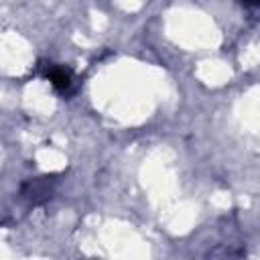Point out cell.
<instances>
[{
  "label": "cell",
  "instance_id": "3957f363",
  "mask_svg": "<svg viewBox=\"0 0 260 260\" xmlns=\"http://www.w3.org/2000/svg\"><path fill=\"white\" fill-rule=\"evenodd\" d=\"M244 4H248V6H258L260 4V0H242Z\"/></svg>",
  "mask_w": 260,
  "mask_h": 260
},
{
  "label": "cell",
  "instance_id": "6da1fadb",
  "mask_svg": "<svg viewBox=\"0 0 260 260\" xmlns=\"http://www.w3.org/2000/svg\"><path fill=\"white\" fill-rule=\"evenodd\" d=\"M55 191V177H37V179H28L26 183H22L20 187V195L32 203V205H41L45 201H49L53 197Z\"/></svg>",
  "mask_w": 260,
  "mask_h": 260
},
{
  "label": "cell",
  "instance_id": "7a4b0ae2",
  "mask_svg": "<svg viewBox=\"0 0 260 260\" xmlns=\"http://www.w3.org/2000/svg\"><path fill=\"white\" fill-rule=\"evenodd\" d=\"M47 79L53 83V87L55 89H59V91H69V87H71V83H73V77H71V71H67V69H63V67H55V65H51L49 69H47Z\"/></svg>",
  "mask_w": 260,
  "mask_h": 260
}]
</instances>
